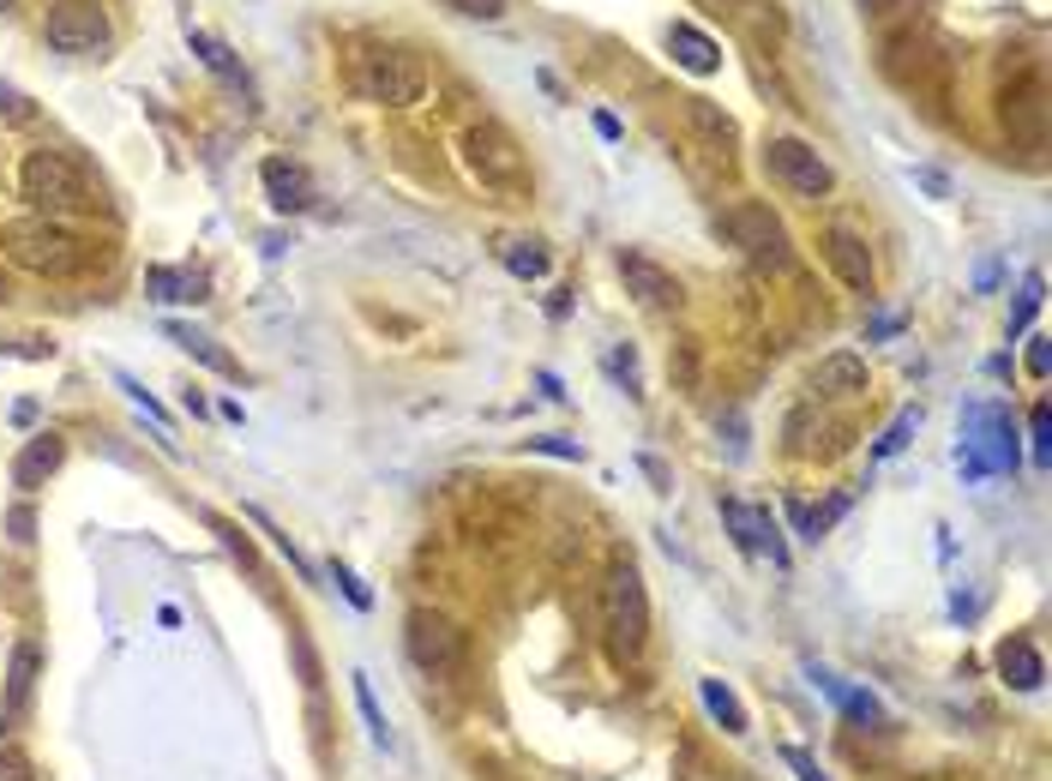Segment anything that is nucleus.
<instances>
[{
	"label": "nucleus",
	"mask_w": 1052,
	"mask_h": 781,
	"mask_svg": "<svg viewBox=\"0 0 1052 781\" xmlns=\"http://www.w3.org/2000/svg\"><path fill=\"white\" fill-rule=\"evenodd\" d=\"M601 632H608V655L620 667H638L650 650V589H644V571L632 559L608 571L601 583Z\"/></svg>",
	"instance_id": "f257e3e1"
},
{
	"label": "nucleus",
	"mask_w": 1052,
	"mask_h": 781,
	"mask_svg": "<svg viewBox=\"0 0 1052 781\" xmlns=\"http://www.w3.org/2000/svg\"><path fill=\"white\" fill-rule=\"evenodd\" d=\"M0 246L19 271H36V277H73L85 265V241L61 223V217H43V211H24V217H7L0 223Z\"/></svg>",
	"instance_id": "f03ea898"
},
{
	"label": "nucleus",
	"mask_w": 1052,
	"mask_h": 781,
	"mask_svg": "<svg viewBox=\"0 0 1052 781\" xmlns=\"http://www.w3.org/2000/svg\"><path fill=\"white\" fill-rule=\"evenodd\" d=\"M19 199L31 204V211H43V217H73V211H91L97 204V193H91V175L78 169L66 150H31V157L19 162Z\"/></svg>",
	"instance_id": "7ed1b4c3"
},
{
	"label": "nucleus",
	"mask_w": 1052,
	"mask_h": 781,
	"mask_svg": "<svg viewBox=\"0 0 1052 781\" xmlns=\"http://www.w3.org/2000/svg\"><path fill=\"white\" fill-rule=\"evenodd\" d=\"M956 469H962L968 482H980V475H1017V428H1010L1004 403H968L962 409Z\"/></svg>",
	"instance_id": "20e7f679"
},
{
	"label": "nucleus",
	"mask_w": 1052,
	"mask_h": 781,
	"mask_svg": "<svg viewBox=\"0 0 1052 781\" xmlns=\"http://www.w3.org/2000/svg\"><path fill=\"white\" fill-rule=\"evenodd\" d=\"M355 85H361L367 103L415 108L421 97H428V66H421V54H409V49H367L361 66H355Z\"/></svg>",
	"instance_id": "39448f33"
},
{
	"label": "nucleus",
	"mask_w": 1052,
	"mask_h": 781,
	"mask_svg": "<svg viewBox=\"0 0 1052 781\" xmlns=\"http://www.w3.org/2000/svg\"><path fill=\"white\" fill-rule=\"evenodd\" d=\"M722 235L740 246L758 271H788V265H795V246H788L782 217H776L770 204H758V199L728 204V211H722Z\"/></svg>",
	"instance_id": "423d86ee"
},
{
	"label": "nucleus",
	"mask_w": 1052,
	"mask_h": 781,
	"mask_svg": "<svg viewBox=\"0 0 1052 781\" xmlns=\"http://www.w3.org/2000/svg\"><path fill=\"white\" fill-rule=\"evenodd\" d=\"M463 162H470V175L487 193H524V181H529L524 150H517V139L499 120H482V127L463 133Z\"/></svg>",
	"instance_id": "0eeeda50"
},
{
	"label": "nucleus",
	"mask_w": 1052,
	"mask_h": 781,
	"mask_svg": "<svg viewBox=\"0 0 1052 781\" xmlns=\"http://www.w3.org/2000/svg\"><path fill=\"white\" fill-rule=\"evenodd\" d=\"M764 175H770L776 187H788L795 199H824L830 187H837L824 150L795 139V133H770V139H764Z\"/></svg>",
	"instance_id": "6e6552de"
},
{
	"label": "nucleus",
	"mask_w": 1052,
	"mask_h": 781,
	"mask_svg": "<svg viewBox=\"0 0 1052 781\" xmlns=\"http://www.w3.org/2000/svg\"><path fill=\"white\" fill-rule=\"evenodd\" d=\"M403 650L428 679H457L463 674V632L433 608H415L403 620Z\"/></svg>",
	"instance_id": "1a4fd4ad"
},
{
	"label": "nucleus",
	"mask_w": 1052,
	"mask_h": 781,
	"mask_svg": "<svg viewBox=\"0 0 1052 781\" xmlns=\"http://www.w3.org/2000/svg\"><path fill=\"white\" fill-rule=\"evenodd\" d=\"M115 24H108L103 0H49L43 12V43L54 54H103Z\"/></svg>",
	"instance_id": "9d476101"
},
{
	"label": "nucleus",
	"mask_w": 1052,
	"mask_h": 781,
	"mask_svg": "<svg viewBox=\"0 0 1052 781\" xmlns=\"http://www.w3.org/2000/svg\"><path fill=\"white\" fill-rule=\"evenodd\" d=\"M818 246H824L830 271H837V277L849 283L854 295H872V283H879V265H872V246H866V235H860V229H849V223H830Z\"/></svg>",
	"instance_id": "9b49d317"
},
{
	"label": "nucleus",
	"mask_w": 1052,
	"mask_h": 781,
	"mask_svg": "<svg viewBox=\"0 0 1052 781\" xmlns=\"http://www.w3.org/2000/svg\"><path fill=\"white\" fill-rule=\"evenodd\" d=\"M613 265H620V277H625V295H638L644 307H680V300H686V289H680L674 271L655 265V258H650V253H638V246H625V253L613 258Z\"/></svg>",
	"instance_id": "f8f14e48"
},
{
	"label": "nucleus",
	"mask_w": 1052,
	"mask_h": 781,
	"mask_svg": "<svg viewBox=\"0 0 1052 781\" xmlns=\"http://www.w3.org/2000/svg\"><path fill=\"white\" fill-rule=\"evenodd\" d=\"M66 463V440L61 433H31V440L19 445V457H12V487L19 493H36V487H49V475Z\"/></svg>",
	"instance_id": "ddd939ff"
},
{
	"label": "nucleus",
	"mask_w": 1052,
	"mask_h": 781,
	"mask_svg": "<svg viewBox=\"0 0 1052 781\" xmlns=\"http://www.w3.org/2000/svg\"><path fill=\"white\" fill-rule=\"evenodd\" d=\"M259 181H265V199H271V211H283V217L307 211V204L319 199V187H313V175L301 169V162H290V157H271L265 169H259Z\"/></svg>",
	"instance_id": "4468645a"
},
{
	"label": "nucleus",
	"mask_w": 1052,
	"mask_h": 781,
	"mask_svg": "<svg viewBox=\"0 0 1052 781\" xmlns=\"http://www.w3.org/2000/svg\"><path fill=\"white\" fill-rule=\"evenodd\" d=\"M662 43H667V54H674V66H686V73H698V78L722 73V43H716V36H704L698 24L674 19L662 31Z\"/></svg>",
	"instance_id": "2eb2a0df"
},
{
	"label": "nucleus",
	"mask_w": 1052,
	"mask_h": 781,
	"mask_svg": "<svg viewBox=\"0 0 1052 781\" xmlns=\"http://www.w3.org/2000/svg\"><path fill=\"white\" fill-rule=\"evenodd\" d=\"M812 391H818V397H830V403H849V397L866 391V361H860L854 349L824 355V361L812 367Z\"/></svg>",
	"instance_id": "dca6fc26"
},
{
	"label": "nucleus",
	"mask_w": 1052,
	"mask_h": 781,
	"mask_svg": "<svg viewBox=\"0 0 1052 781\" xmlns=\"http://www.w3.org/2000/svg\"><path fill=\"white\" fill-rule=\"evenodd\" d=\"M992 662H999V674H1004V685H1010V692H1041V679H1046V662H1041V650H1034L1029 637H1004Z\"/></svg>",
	"instance_id": "f3484780"
},
{
	"label": "nucleus",
	"mask_w": 1052,
	"mask_h": 781,
	"mask_svg": "<svg viewBox=\"0 0 1052 781\" xmlns=\"http://www.w3.org/2000/svg\"><path fill=\"white\" fill-rule=\"evenodd\" d=\"M36 643H19L12 650V667H7V709H0V728H19L24 704H31V685H36Z\"/></svg>",
	"instance_id": "a211bd4d"
},
{
	"label": "nucleus",
	"mask_w": 1052,
	"mask_h": 781,
	"mask_svg": "<svg viewBox=\"0 0 1052 781\" xmlns=\"http://www.w3.org/2000/svg\"><path fill=\"white\" fill-rule=\"evenodd\" d=\"M698 704H704V716L716 721L728 739H746V733H751V721H746V709H740V697H734L728 679H698Z\"/></svg>",
	"instance_id": "6ab92c4d"
},
{
	"label": "nucleus",
	"mask_w": 1052,
	"mask_h": 781,
	"mask_svg": "<svg viewBox=\"0 0 1052 781\" xmlns=\"http://www.w3.org/2000/svg\"><path fill=\"white\" fill-rule=\"evenodd\" d=\"M162 337H169V342H181V349L193 355V361H204V367H211V373H223V379H241V361H235V355H223V349H217V342L204 337V331H193V325H175V319H162Z\"/></svg>",
	"instance_id": "aec40b11"
},
{
	"label": "nucleus",
	"mask_w": 1052,
	"mask_h": 781,
	"mask_svg": "<svg viewBox=\"0 0 1052 781\" xmlns=\"http://www.w3.org/2000/svg\"><path fill=\"white\" fill-rule=\"evenodd\" d=\"M145 289L150 300H204V277L199 271H175V265H150V277H145Z\"/></svg>",
	"instance_id": "412c9836"
},
{
	"label": "nucleus",
	"mask_w": 1052,
	"mask_h": 781,
	"mask_svg": "<svg viewBox=\"0 0 1052 781\" xmlns=\"http://www.w3.org/2000/svg\"><path fill=\"white\" fill-rule=\"evenodd\" d=\"M722 7H728V19H740L758 43L764 36H770V43L782 36V7H776V0H722Z\"/></svg>",
	"instance_id": "4be33fe9"
},
{
	"label": "nucleus",
	"mask_w": 1052,
	"mask_h": 781,
	"mask_svg": "<svg viewBox=\"0 0 1052 781\" xmlns=\"http://www.w3.org/2000/svg\"><path fill=\"white\" fill-rule=\"evenodd\" d=\"M722 524L740 553H758V529H764V505H746V499H722Z\"/></svg>",
	"instance_id": "5701e85b"
},
{
	"label": "nucleus",
	"mask_w": 1052,
	"mask_h": 781,
	"mask_svg": "<svg viewBox=\"0 0 1052 781\" xmlns=\"http://www.w3.org/2000/svg\"><path fill=\"white\" fill-rule=\"evenodd\" d=\"M187 49L199 54L204 66H211L217 78H235L241 73V61H235V49L223 43V36H211V31H199V24H187Z\"/></svg>",
	"instance_id": "b1692460"
},
{
	"label": "nucleus",
	"mask_w": 1052,
	"mask_h": 781,
	"mask_svg": "<svg viewBox=\"0 0 1052 781\" xmlns=\"http://www.w3.org/2000/svg\"><path fill=\"white\" fill-rule=\"evenodd\" d=\"M505 271L524 277V283H541L554 271V258H548V246H541V241H512V246H505Z\"/></svg>",
	"instance_id": "393cba45"
},
{
	"label": "nucleus",
	"mask_w": 1052,
	"mask_h": 781,
	"mask_svg": "<svg viewBox=\"0 0 1052 781\" xmlns=\"http://www.w3.org/2000/svg\"><path fill=\"white\" fill-rule=\"evenodd\" d=\"M349 685H355V704H361V721H367V733H374V746L391 751V728H386V709H379V697H374V679L349 674Z\"/></svg>",
	"instance_id": "a878e982"
},
{
	"label": "nucleus",
	"mask_w": 1052,
	"mask_h": 781,
	"mask_svg": "<svg viewBox=\"0 0 1052 781\" xmlns=\"http://www.w3.org/2000/svg\"><path fill=\"white\" fill-rule=\"evenodd\" d=\"M837 709L849 721H860V728H879L884 721V709H879V697L866 692V685H842V697H837Z\"/></svg>",
	"instance_id": "bb28decb"
},
{
	"label": "nucleus",
	"mask_w": 1052,
	"mask_h": 781,
	"mask_svg": "<svg viewBox=\"0 0 1052 781\" xmlns=\"http://www.w3.org/2000/svg\"><path fill=\"white\" fill-rule=\"evenodd\" d=\"M914 428H921V409H902V415L891 421V428H884V440L872 445V457L879 463H891L896 451H908V440H914Z\"/></svg>",
	"instance_id": "cd10ccee"
},
{
	"label": "nucleus",
	"mask_w": 1052,
	"mask_h": 781,
	"mask_svg": "<svg viewBox=\"0 0 1052 781\" xmlns=\"http://www.w3.org/2000/svg\"><path fill=\"white\" fill-rule=\"evenodd\" d=\"M1041 295H1046V277H1041V271H1029V277H1022V300H1017V313H1010V337L1029 331V319L1041 313Z\"/></svg>",
	"instance_id": "c85d7f7f"
},
{
	"label": "nucleus",
	"mask_w": 1052,
	"mask_h": 781,
	"mask_svg": "<svg viewBox=\"0 0 1052 781\" xmlns=\"http://www.w3.org/2000/svg\"><path fill=\"white\" fill-rule=\"evenodd\" d=\"M253 524H259V529H265V536H271V547H277V553H283V559H290V566H295V571H301V578H307V583H313V578H319V571H313V559H307V553H301V547H295L290 536H283V529H271V517H265V511H253Z\"/></svg>",
	"instance_id": "c756f323"
},
{
	"label": "nucleus",
	"mask_w": 1052,
	"mask_h": 781,
	"mask_svg": "<svg viewBox=\"0 0 1052 781\" xmlns=\"http://www.w3.org/2000/svg\"><path fill=\"white\" fill-rule=\"evenodd\" d=\"M115 386H120V391H127V397H133V403H139V409H145V415H150V421H157V433H169V409H162V403H157V397H150V391L139 386V379H133V373H115Z\"/></svg>",
	"instance_id": "7c9ffc66"
},
{
	"label": "nucleus",
	"mask_w": 1052,
	"mask_h": 781,
	"mask_svg": "<svg viewBox=\"0 0 1052 781\" xmlns=\"http://www.w3.org/2000/svg\"><path fill=\"white\" fill-rule=\"evenodd\" d=\"M686 103H692V120H698L709 139H716V145H734V120H728V115H716L704 97H686Z\"/></svg>",
	"instance_id": "2f4dec72"
},
{
	"label": "nucleus",
	"mask_w": 1052,
	"mask_h": 781,
	"mask_svg": "<svg viewBox=\"0 0 1052 781\" xmlns=\"http://www.w3.org/2000/svg\"><path fill=\"white\" fill-rule=\"evenodd\" d=\"M332 583H337V589H344V595H349V608H361V613L374 608V589H367L361 578H355V571L344 566V559H332Z\"/></svg>",
	"instance_id": "473e14b6"
},
{
	"label": "nucleus",
	"mask_w": 1052,
	"mask_h": 781,
	"mask_svg": "<svg viewBox=\"0 0 1052 781\" xmlns=\"http://www.w3.org/2000/svg\"><path fill=\"white\" fill-rule=\"evenodd\" d=\"M608 373L625 386V397H644V386H638V355H632V349H608Z\"/></svg>",
	"instance_id": "72a5a7b5"
},
{
	"label": "nucleus",
	"mask_w": 1052,
	"mask_h": 781,
	"mask_svg": "<svg viewBox=\"0 0 1052 781\" xmlns=\"http://www.w3.org/2000/svg\"><path fill=\"white\" fill-rule=\"evenodd\" d=\"M849 505H854L849 493H837V499H830V505H818V511L806 505V517H812V541H818V536H830V524H837V517L849 511Z\"/></svg>",
	"instance_id": "f704fd0d"
},
{
	"label": "nucleus",
	"mask_w": 1052,
	"mask_h": 781,
	"mask_svg": "<svg viewBox=\"0 0 1052 781\" xmlns=\"http://www.w3.org/2000/svg\"><path fill=\"white\" fill-rule=\"evenodd\" d=\"M0 781H36L31 758H24L19 746H0Z\"/></svg>",
	"instance_id": "c9c22d12"
},
{
	"label": "nucleus",
	"mask_w": 1052,
	"mask_h": 781,
	"mask_svg": "<svg viewBox=\"0 0 1052 781\" xmlns=\"http://www.w3.org/2000/svg\"><path fill=\"white\" fill-rule=\"evenodd\" d=\"M1046 457H1052V409L1034 403V463L1046 469Z\"/></svg>",
	"instance_id": "e433bc0d"
},
{
	"label": "nucleus",
	"mask_w": 1052,
	"mask_h": 781,
	"mask_svg": "<svg viewBox=\"0 0 1052 781\" xmlns=\"http://www.w3.org/2000/svg\"><path fill=\"white\" fill-rule=\"evenodd\" d=\"M782 763H788V770H795L800 781H830L824 770H818V758H812V751H800V746H782Z\"/></svg>",
	"instance_id": "4c0bfd02"
},
{
	"label": "nucleus",
	"mask_w": 1052,
	"mask_h": 781,
	"mask_svg": "<svg viewBox=\"0 0 1052 781\" xmlns=\"http://www.w3.org/2000/svg\"><path fill=\"white\" fill-rule=\"evenodd\" d=\"M529 451H548V457L583 463V445H578V440H559V433H541V440H529Z\"/></svg>",
	"instance_id": "58836bf2"
},
{
	"label": "nucleus",
	"mask_w": 1052,
	"mask_h": 781,
	"mask_svg": "<svg viewBox=\"0 0 1052 781\" xmlns=\"http://www.w3.org/2000/svg\"><path fill=\"white\" fill-rule=\"evenodd\" d=\"M451 7H457L463 19H487V24H494V19L512 12V0H451Z\"/></svg>",
	"instance_id": "ea45409f"
},
{
	"label": "nucleus",
	"mask_w": 1052,
	"mask_h": 781,
	"mask_svg": "<svg viewBox=\"0 0 1052 781\" xmlns=\"http://www.w3.org/2000/svg\"><path fill=\"white\" fill-rule=\"evenodd\" d=\"M7 529H12V541H19V547H31V541H36V511H31V505H12V511H7Z\"/></svg>",
	"instance_id": "a19ab883"
},
{
	"label": "nucleus",
	"mask_w": 1052,
	"mask_h": 781,
	"mask_svg": "<svg viewBox=\"0 0 1052 781\" xmlns=\"http://www.w3.org/2000/svg\"><path fill=\"white\" fill-rule=\"evenodd\" d=\"M1029 373H1034V379H1046V373H1052V342H1046V331H1034V337H1029Z\"/></svg>",
	"instance_id": "79ce46f5"
},
{
	"label": "nucleus",
	"mask_w": 1052,
	"mask_h": 781,
	"mask_svg": "<svg viewBox=\"0 0 1052 781\" xmlns=\"http://www.w3.org/2000/svg\"><path fill=\"white\" fill-rule=\"evenodd\" d=\"M638 469L655 482V493H674V475H667V463H655V457H638Z\"/></svg>",
	"instance_id": "37998d69"
},
{
	"label": "nucleus",
	"mask_w": 1052,
	"mask_h": 781,
	"mask_svg": "<svg viewBox=\"0 0 1052 781\" xmlns=\"http://www.w3.org/2000/svg\"><path fill=\"white\" fill-rule=\"evenodd\" d=\"M914 181H921V187H926V193H933V199H950V181H945V175H938V169H914Z\"/></svg>",
	"instance_id": "c03bdc74"
},
{
	"label": "nucleus",
	"mask_w": 1052,
	"mask_h": 781,
	"mask_svg": "<svg viewBox=\"0 0 1052 781\" xmlns=\"http://www.w3.org/2000/svg\"><path fill=\"white\" fill-rule=\"evenodd\" d=\"M596 133H601V139H608V145H620V139H625V127H620V120L608 115V108H596Z\"/></svg>",
	"instance_id": "a18cd8bd"
},
{
	"label": "nucleus",
	"mask_w": 1052,
	"mask_h": 781,
	"mask_svg": "<svg viewBox=\"0 0 1052 781\" xmlns=\"http://www.w3.org/2000/svg\"><path fill=\"white\" fill-rule=\"evenodd\" d=\"M788 524H795V536H800V541H812V517H806V505H800V499H788Z\"/></svg>",
	"instance_id": "49530a36"
},
{
	"label": "nucleus",
	"mask_w": 1052,
	"mask_h": 781,
	"mask_svg": "<svg viewBox=\"0 0 1052 781\" xmlns=\"http://www.w3.org/2000/svg\"><path fill=\"white\" fill-rule=\"evenodd\" d=\"M896 331H902V319H896V313H879V319L866 325V337H896Z\"/></svg>",
	"instance_id": "de8ad7c7"
},
{
	"label": "nucleus",
	"mask_w": 1052,
	"mask_h": 781,
	"mask_svg": "<svg viewBox=\"0 0 1052 781\" xmlns=\"http://www.w3.org/2000/svg\"><path fill=\"white\" fill-rule=\"evenodd\" d=\"M181 409H187V415H211V403H204L199 391H187V397H181Z\"/></svg>",
	"instance_id": "09e8293b"
},
{
	"label": "nucleus",
	"mask_w": 1052,
	"mask_h": 781,
	"mask_svg": "<svg viewBox=\"0 0 1052 781\" xmlns=\"http://www.w3.org/2000/svg\"><path fill=\"white\" fill-rule=\"evenodd\" d=\"M536 386H541V391H548V397H554V403H566V391H559V379H554V373H536Z\"/></svg>",
	"instance_id": "8fccbe9b"
},
{
	"label": "nucleus",
	"mask_w": 1052,
	"mask_h": 781,
	"mask_svg": "<svg viewBox=\"0 0 1052 781\" xmlns=\"http://www.w3.org/2000/svg\"><path fill=\"white\" fill-rule=\"evenodd\" d=\"M0 108H19V91H12L7 78H0Z\"/></svg>",
	"instance_id": "3c124183"
},
{
	"label": "nucleus",
	"mask_w": 1052,
	"mask_h": 781,
	"mask_svg": "<svg viewBox=\"0 0 1052 781\" xmlns=\"http://www.w3.org/2000/svg\"><path fill=\"white\" fill-rule=\"evenodd\" d=\"M860 7H866V12H896L902 0H860Z\"/></svg>",
	"instance_id": "603ef678"
},
{
	"label": "nucleus",
	"mask_w": 1052,
	"mask_h": 781,
	"mask_svg": "<svg viewBox=\"0 0 1052 781\" xmlns=\"http://www.w3.org/2000/svg\"><path fill=\"white\" fill-rule=\"evenodd\" d=\"M12 7H19V0H0V12H12Z\"/></svg>",
	"instance_id": "864d4df0"
}]
</instances>
